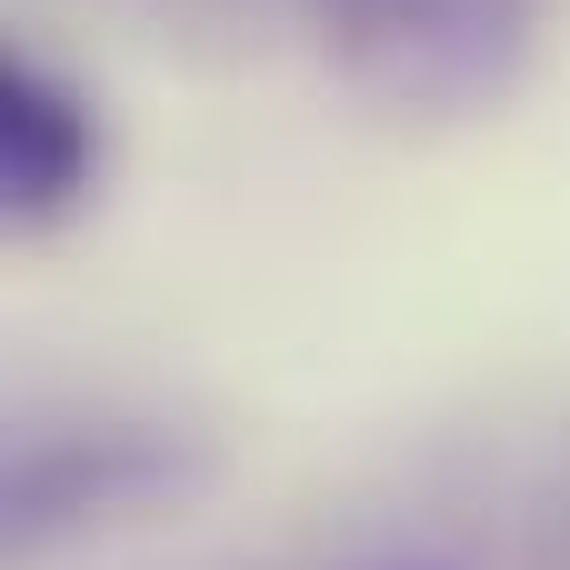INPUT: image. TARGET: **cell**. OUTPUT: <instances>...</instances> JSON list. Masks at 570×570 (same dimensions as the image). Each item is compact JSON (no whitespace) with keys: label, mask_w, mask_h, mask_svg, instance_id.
Returning a JSON list of instances; mask_svg holds the SVG:
<instances>
[{"label":"cell","mask_w":570,"mask_h":570,"mask_svg":"<svg viewBox=\"0 0 570 570\" xmlns=\"http://www.w3.org/2000/svg\"><path fill=\"white\" fill-rule=\"evenodd\" d=\"M341 60L391 100H471L521 40V0H321Z\"/></svg>","instance_id":"cell-1"},{"label":"cell","mask_w":570,"mask_h":570,"mask_svg":"<svg viewBox=\"0 0 570 570\" xmlns=\"http://www.w3.org/2000/svg\"><path fill=\"white\" fill-rule=\"evenodd\" d=\"M0 170H10V210L20 220H50L60 200L90 190V110L50 80V70H10V100H0Z\"/></svg>","instance_id":"cell-2"}]
</instances>
